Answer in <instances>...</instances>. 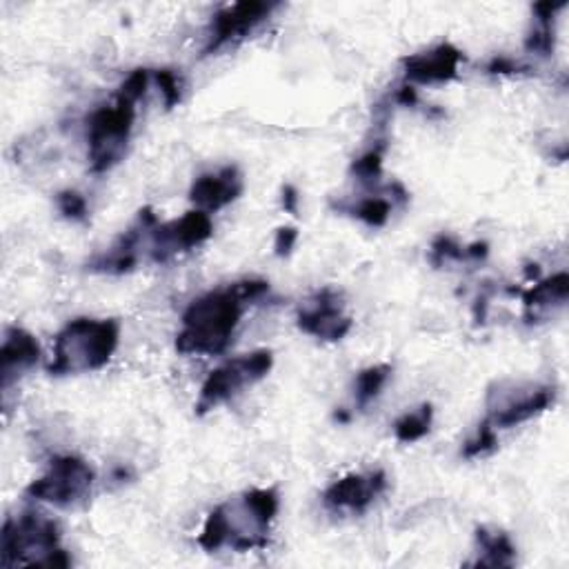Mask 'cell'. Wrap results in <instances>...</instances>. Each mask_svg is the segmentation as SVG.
I'll use <instances>...</instances> for the list:
<instances>
[{"label":"cell","mask_w":569,"mask_h":569,"mask_svg":"<svg viewBox=\"0 0 569 569\" xmlns=\"http://www.w3.org/2000/svg\"><path fill=\"white\" fill-rule=\"evenodd\" d=\"M268 292L265 281H242L192 300L182 313L176 349L180 354H223L232 343L245 303L259 300Z\"/></svg>","instance_id":"6da1fadb"},{"label":"cell","mask_w":569,"mask_h":569,"mask_svg":"<svg viewBox=\"0 0 569 569\" xmlns=\"http://www.w3.org/2000/svg\"><path fill=\"white\" fill-rule=\"evenodd\" d=\"M120 325L116 321H70L56 336L49 374H79L100 369L118 347Z\"/></svg>","instance_id":"7a4b0ae2"},{"label":"cell","mask_w":569,"mask_h":569,"mask_svg":"<svg viewBox=\"0 0 569 569\" xmlns=\"http://www.w3.org/2000/svg\"><path fill=\"white\" fill-rule=\"evenodd\" d=\"M58 525L43 517L27 512L19 519H8L0 543V562L3 567L14 565H49L70 567L72 558L58 547Z\"/></svg>","instance_id":"3957f363"},{"label":"cell","mask_w":569,"mask_h":569,"mask_svg":"<svg viewBox=\"0 0 569 569\" xmlns=\"http://www.w3.org/2000/svg\"><path fill=\"white\" fill-rule=\"evenodd\" d=\"M137 103L139 100L128 94L118 92L111 105H105L90 116L87 141L94 174L109 171L122 158L134 128Z\"/></svg>","instance_id":"277c9868"},{"label":"cell","mask_w":569,"mask_h":569,"mask_svg":"<svg viewBox=\"0 0 569 569\" xmlns=\"http://www.w3.org/2000/svg\"><path fill=\"white\" fill-rule=\"evenodd\" d=\"M274 356L270 349H259L254 354L238 356L223 367L214 369L201 390V399L197 403V414L203 416L218 407L221 403L236 396L242 388L254 386L272 371Z\"/></svg>","instance_id":"5b68a950"},{"label":"cell","mask_w":569,"mask_h":569,"mask_svg":"<svg viewBox=\"0 0 569 569\" xmlns=\"http://www.w3.org/2000/svg\"><path fill=\"white\" fill-rule=\"evenodd\" d=\"M94 485V470L79 457H56L49 472L34 481L25 494L29 498L51 502L56 508H72L85 500Z\"/></svg>","instance_id":"8992f818"},{"label":"cell","mask_w":569,"mask_h":569,"mask_svg":"<svg viewBox=\"0 0 569 569\" xmlns=\"http://www.w3.org/2000/svg\"><path fill=\"white\" fill-rule=\"evenodd\" d=\"M214 232L208 212H187L180 221L154 225L150 232V259L154 263H167L182 251L203 245Z\"/></svg>","instance_id":"52a82bcc"},{"label":"cell","mask_w":569,"mask_h":569,"mask_svg":"<svg viewBox=\"0 0 569 569\" xmlns=\"http://www.w3.org/2000/svg\"><path fill=\"white\" fill-rule=\"evenodd\" d=\"M298 328L316 339L341 341L352 330V319L343 311L341 294L332 287L316 294L313 303L298 311Z\"/></svg>","instance_id":"ba28073f"},{"label":"cell","mask_w":569,"mask_h":569,"mask_svg":"<svg viewBox=\"0 0 569 569\" xmlns=\"http://www.w3.org/2000/svg\"><path fill=\"white\" fill-rule=\"evenodd\" d=\"M386 489H388V476L381 470L369 474H349L325 489L323 502L330 510L365 512Z\"/></svg>","instance_id":"9c48e42d"},{"label":"cell","mask_w":569,"mask_h":569,"mask_svg":"<svg viewBox=\"0 0 569 569\" xmlns=\"http://www.w3.org/2000/svg\"><path fill=\"white\" fill-rule=\"evenodd\" d=\"M158 223L156 214L152 208H143L139 212V221L134 227H130L125 232L114 247L107 251V254L96 257L90 263V270L94 272H107V274H125V272H132L139 263V247L145 240V234H150V229Z\"/></svg>","instance_id":"30bf717a"},{"label":"cell","mask_w":569,"mask_h":569,"mask_svg":"<svg viewBox=\"0 0 569 569\" xmlns=\"http://www.w3.org/2000/svg\"><path fill=\"white\" fill-rule=\"evenodd\" d=\"M465 56L450 43H442L429 51L403 58L405 76L412 83H448L459 76V68Z\"/></svg>","instance_id":"8fae6325"},{"label":"cell","mask_w":569,"mask_h":569,"mask_svg":"<svg viewBox=\"0 0 569 569\" xmlns=\"http://www.w3.org/2000/svg\"><path fill=\"white\" fill-rule=\"evenodd\" d=\"M276 8L278 5H274V3H238V5L225 8L223 12L216 14V19L212 23V36L205 47V54L216 51L236 38H242L257 25H261Z\"/></svg>","instance_id":"7c38bea8"},{"label":"cell","mask_w":569,"mask_h":569,"mask_svg":"<svg viewBox=\"0 0 569 569\" xmlns=\"http://www.w3.org/2000/svg\"><path fill=\"white\" fill-rule=\"evenodd\" d=\"M242 194V176L236 165H227L216 174H203L194 180L189 199L201 212H218Z\"/></svg>","instance_id":"4fadbf2b"},{"label":"cell","mask_w":569,"mask_h":569,"mask_svg":"<svg viewBox=\"0 0 569 569\" xmlns=\"http://www.w3.org/2000/svg\"><path fill=\"white\" fill-rule=\"evenodd\" d=\"M38 356L40 347L29 332L21 328L5 332L3 347H0V388H3V394H10V388L19 381V376L32 369L38 363Z\"/></svg>","instance_id":"5bb4252c"},{"label":"cell","mask_w":569,"mask_h":569,"mask_svg":"<svg viewBox=\"0 0 569 569\" xmlns=\"http://www.w3.org/2000/svg\"><path fill=\"white\" fill-rule=\"evenodd\" d=\"M552 403H554V388H536L527 394L505 399L500 405L489 410V416L485 420L494 429H508L534 418L536 414L545 412Z\"/></svg>","instance_id":"9a60e30c"},{"label":"cell","mask_w":569,"mask_h":569,"mask_svg":"<svg viewBox=\"0 0 569 569\" xmlns=\"http://www.w3.org/2000/svg\"><path fill=\"white\" fill-rule=\"evenodd\" d=\"M569 292V278L565 272L534 285L530 292H525V319L532 323L538 319V313L552 305H565Z\"/></svg>","instance_id":"2e32d148"},{"label":"cell","mask_w":569,"mask_h":569,"mask_svg":"<svg viewBox=\"0 0 569 569\" xmlns=\"http://www.w3.org/2000/svg\"><path fill=\"white\" fill-rule=\"evenodd\" d=\"M476 543L483 552V558L476 560L478 567H512L517 558V547L512 545L510 536L498 530L478 527Z\"/></svg>","instance_id":"e0dca14e"},{"label":"cell","mask_w":569,"mask_h":569,"mask_svg":"<svg viewBox=\"0 0 569 569\" xmlns=\"http://www.w3.org/2000/svg\"><path fill=\"white\" fill-rule=\"evenodd\" d=\"M565 8V3H538L534 5L536 25L525 40V49L538 56H549L554 51V16Z\"/></svg>","instance_id":"ac0fdd59"},{"label":"cell","mask_w":569,"mask_h":569,"mask_svg":"<svg viewBox=\"0 0 569 569\" xmlns=\"http://www.w3.org/2000/svg\"><path fill=\"white\" fill-rule=\"evenodd\" d=\"M332 208L341 214H352L369 227H383L392 216V203L383 197H365L360 201H341L332 203Z\"/></svg>","instance_id":"d6986e66"},{"label":"cell","mask_w":569,"mask_h":569,"mask_svg":"<svg viewBox=\"0 0 569 569\" xmlns=\"http://www.w3.org/2000/svg\"><path fill=\"white\" fill-rule=\"evenodd\" d=\"M431 420H434V407L429 403L420 405L416 412H407L394 423V434L401 442H416L429 434Z\"/></svg>","instance_id":"ffe728a7"},{"label":"cell","mask_w":569,"mask_h":569,"mask_svg":"<svg viewBox=\"0 0 569 569\" xmlns=\"http://www.w3.org/2000/svg\"><path fill=\"white\" fill-rule=\"evenodd\" d=\"M390 374H392L390 365H374V367H367L358 374V378H356V405L360 410L367 407L378 394H381Z\"/></svg>","instance_id":"44dd1931"},{"label":"cell","mask_w":569,"mask_h":569,"mask_svg":"<svg viewBox=\"0 0 569 569\" xmlns=\"http://www.w3.org/2000/svg\"><path fill=\"white\" fill-rule=\"evenodd\" d=\"M386 141H378L369 152H365L360 158L352 163V176H356L358 182L374 185L383 174V156H386Z\"/></svg>","instance_id":"7402d4cb"},{"label":"cell","mask_w":569,"mask_h":569,"mask_svg":"<svg viewBox=\"0 0 569 569\" xmlns=\"http://www.w3.org/2000/svg\"><path fill=\"white\" fill-rule=\"evenodd\" d=\"M450 261H470L467 247H461L454 238L442 234L431 245V263L440 268V265H448Z\"/></svg>","instance_id":"603a6c76"},{"label":"cell","mask_w":569,"mask_h":569,"mask_svg":"<svg viewBox=\"0 0 569 569\" xmlns=\"http://www.w3.org/2000/svg\"><path fill=\"white\" fill-rule=\"evenodd\" d=\"M496 446H498L496 429H494L487 420H483L481 427H478V431H476V436L465 442L463 457H465V459H476V457H483V454L491 452Z\"/></svg>","instance_id":"cb8c5ba5"},{"label":"cell","mask_w":569,"mask_h":569,"mask_svg":"<svg viewBox=\"0 0 569 569\" xmlns=\"http://www.w3.org/2000/svg\"><path fill=\"white\" fill-rule=\"evenodd\" d=\"M58 210L62 212V216L83 223L87 218V201L83 194L74 192V189H66V192L58 194Z\"/></svg>","instance_id":"d4e9b609"},{"label":"cell","mask_w":569,"mask_h":569,"mask_svg":"<svg viewBox=\"0 0 569 569\" xmlns=\"http://www.w3.org/2000/svg\"><path fill=\"white\" fill-rule=\"evenodd\" d=\"M156 83L161 87V94L165 98V105L171 109L176 103H180V81L171 70H158Z\"/></svg>","instance_id":"484cf974"},{"label":"cell","mask_w":569,"mask_h":569,"mask_svg":"<svg viewBox=\"0 0 569 569\" xmlns=\"http://www.w3.org/2000/svg\"><path fill=\"white\" fill-rule=\"evenodd\" d=\"M298 240V229L296 227H281L276 232V240H274V249H276V257L285 259L289 257Z\"/></svg>","instance_id":"4316f807"},{"label":"cell","mask_w":569,"mask_h":569,"mask_svg":"<svg viewBox=\"0 0 569 569\" xmlns=\"http://www.w3.org/2000/svg\"><path fill=\"white\" fill-rule=\"evenodd\" d=\"M525 68L521 66V62H517L514 58H505V56H498L494 58L489 66H487V72L489 74H521Z\"/></svg>","instance_id":"83f0119b"},{"label":"cell","mask_w":569,"mask_h":569,"mask_svg":"<svg viewBox=\"0 0 569 569\" xmlns=\"http://www.w3.org/2000/svg\"><path fill=\"white\" fill-rule=\"evenodd\" d=\"M298 203H300L298 189L294 185H285L283 187V208H285V212H289L292 216H298Z\"/></svg>","instance_id":"f1b7e54d"},{"label":"cell","mask_w":569,"mask_h":569,"mask_svg":"<svg viewBox=\"0 0 569 569\" xmlns=\"http://www.w3.org/2000/svg\"><path fill=\"white\" fill-rule=\"evenodd\" d=\"M396 103H399V105H405V107H414V105L418 103V94H416V90L410 87V85L401 87V90L396 92Z\"/></svg>","instance_id":"f546056e"}]
</instances>
